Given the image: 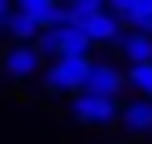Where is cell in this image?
Instances as JSON below:
<instances>
[{
  "label": "cell",
  "mask_w": 152,
  "mask_h": 144,
  "mask_svg": "<svg viewBox=\"0 0 152 144\" xmlns=\"http://www.w3.org/2000/svg\"><path fill=\"white\" fill-rule=\"evenodd\" d=\"M68 116L76 124H84V128H112L116 116H120V104H116V96L76 88L72 92V104H68Z\"/></svg>",
  "instance_id": "1"
},
{
  "label": "cell",
  "mask_w": 152,
  "mask_h": 144,
  "mask_svg": "<svg viewBox=\"0 0 152 144\" xmlns=\"http://www.w3.org/2000/svg\"><path fill=\"white\" fill-rule=\"evenodd\" d=\"M88 64H92L88 52L52 56V64L44 68V88L52 92V96H72V92L84 84V76H88Z\"/></svg>",
  "instance_id": "2"
},
{
  "label": "cell",
  "mask_w": 152,
  "mask_h": 144,
  "mask_svg": "<svg viewBox=\"0 0 152 144\" xmlns=\"http://www.w3.org/2000/svg\"><path fill=\"white\" fill-rule=\"evenodd\" d=\"M40 64H44V56H40V48L32 44V40H8L4 56H0V68H4V76H12V80L36 76Z\"/></svg>",
  "instance_id": "3"
},
{
  "label": "cell",
  "mask_w": 152,
  "mask_h": 144,
  "mask_svg": "<svg viewBox=\"0 0 152 144\" xmlns=\"http://www.w3.org/2000/svg\"><path fill=\"white\" fill-rule=\"evenodd\" d=\"M84 32H88L92 44H116V36L124 32V16H120V12H112L108 4H100L96 12L84 16Z\"/></svg>",
  "instance_id": "4"
},
{
  "label": "cell",
  "mask_w": 152,
  "mask_h": 144,
  "mask_svg": "<svg viewBox=\"0 0 152 144\" xmlns=\"http://www.w3.org/2000/svg\"><path fill=\"white\" fill-rule=\"evenodd\" d=\"M116 124H120L128 136H152V96H140L136 92V100L120 104Z\"/></svg>",
  "instance_id": "5"
},
{
  "label": "cell",
  "mask_w": 152,
  "mask_h": 144,
  "mask_svg": "<svg viewBox=\"0 0 152 144\" xmlns=\"http://www.w3.org/2000/svg\"><path fill=\"white\" fill-rule=\"evenodd\" d=\"M80 88L104 92V96H120V92H124V72L116 68V64H108V60H92V64H88V76H84Z\"/></svg>",
  "instance_id": "6"
},
{
  "label": "cell",
  "mask_w": 152,
  "mask_h": 144,
  "mask_svg": "<svg viewBox=\"0 0 152 144\" xmlns=\"http://www.w3.org/2000/svg\"><path fill=\"white\" fill-rule=\"evenodd\" d=\"M116 48L128 56V64H132V60H152V32L128 28V32H120V36H116Z\"/></svg>",
  "instance_id": "7"
},
{
  "label": "cell",
  "mask_w": 152,
  "mask_h": 144,
  "mask_svg": "<svg viewBox=\"0 0 152 144\" xmlns=\"http://www.w3.org/2000/svg\"><path fill=\"white\" fill-rule=\"evenodd\" d=\"M16 8L28 12V16H36L40 28H52V24L64 20V4L60 0H16Z\"/></svg>",
  "instance_id": "8"
},
{
  "label": "cell",
  "mask_w": 152,
  "mask_h": 144,
  "mask_svg": "<svg viewBox=\"0 0 152 144\" xmlns=\"http://www.w3.org/2000/svg\"><path fill=\"white\" fill-rule=\"evenodd\" d=\"M36 32H40L36 16L20 12V8H8L4 12V36L8 40H36Z\"/></svg>",
  "instance_id": "9"
},
{
  "label": "cell",
  "mask_w": 152,
  "mask_h": 144,
  "mask_svg": "<svg viewBox=\"0 0 152 144\" xmlns=\"http://www.w3.org/2000/svg\"><path fill=\"white\" fill-rule=\"evenodd\" d=\"M124 88H136L140 96H152V60H132L124 72Z\"/></svg>",
  "instance_id": "10"
},
{
  "label": "cell",
  "mask_w": 152,
  "mask_h": 144,
  "mask_svg": "<svg viewBox=\"0 0 152 144\" xmlns=\"http://www.w3.org/2000/svg\"><path fill=\"white\" fill-rule=\"evenodd\" d=\"M124 24L128 28H140V32H152V0H128L124 8Z\"/></svg>",
  "instance_id": "11"
},
{
  "label": "cell",
  "mask_w": 152,
  "mask_h": 144,
  "mask_svg": "<svg viewBox=\"0 0 152 144\" xmlns=\"http://www.w3.org/2000/svg\"><path fill=\"white\" fill-rule=\"evenodd\" d=\"M108 8H112V12H124V8H128V0H104Z\"/></svg>",
  "instance_id": "12"
},
{
  "label": "cell",
  "mask_w": 152,
  "mask_h": 144,
  "mask_svg": "<svg viewBox=\"0 0 152 144\" xmlns=\"http://www.w3.org/2000/svg\"><path fill=\"white\" fill-rule=\"evenodd\" d=\"M8 8H12V0H0V16H4V12H8Z\"/></svg>",
  "instance_id": "13"
},
{
  "label": "cell",
  "mask_w": 152,
  "mask_h": 144,
  "mask_svg": "<svg viewBox=\"0 0 152 144\" xmlns=\"http://www.w3.org/2000/svg\"><path fill=\"white\" fill-rule=\"evenodd\" d=\"M60 4H72V0H60Z\"/></svg>",
  "instance_id": "14"
}]
</instances>
